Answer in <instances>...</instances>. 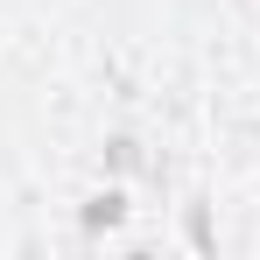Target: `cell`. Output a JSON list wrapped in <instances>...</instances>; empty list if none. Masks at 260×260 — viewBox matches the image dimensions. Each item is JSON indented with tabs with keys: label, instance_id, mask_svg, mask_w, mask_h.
<instances>
[{
	"label": "cell",
	"instance_id": "obj_1",
	"mask_svg": "<svg viewBox=\"0 0 260 260\" xmlns=\"http://www.w3.org/2000/svg\"><path fill=\"white\" fill-rule=\"evenodd\" d=\"M120 218H127V197H120V190H106V197L85 204V225H91V232H99V225H120Z\"/></svg>",
	"mask_w": 260,
	"mask_h": 260
}]
</instances>
